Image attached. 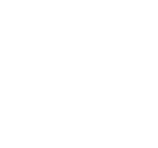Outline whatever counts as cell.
I'll list each match as a JSON object with an SVG mask.
<instances>
[]
</instances>
